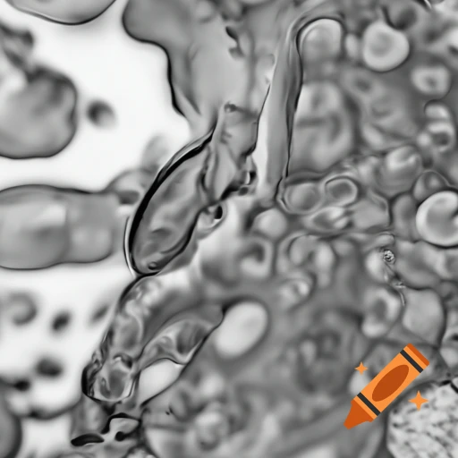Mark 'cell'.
I'll list each match as a JSON object with an SVG mask.
<instances>
[{
  "label": "cell",
  "instance_id": "6da1fadb",
  "mask_svg": "<svg viewBox=\"0 0 458 458\" xmlns=\"http://www.w3.org/2000/svg\"><path fill=\"white\" fill-rule=\"evenodd\" d=\"M236 9L228 0H127L122 13L128 37L165 54L172 106L194 138L226 107L260 114L251 41Z\"/></svg>",
  "mask_w": 458,
  "mask_h": 458
},
{
  "label": "cell",
  "instance_id": "7a4b0ae2",
  "mask_svg": "<svg viewBox=\"0 0 458 458\" xmlns=\"http://www.w3.org/2000/svg\"><path fill=\"white\" fill-rule=\"evenodd\" d=\"M160 167L143 160L100 190L26 183L0 190V269L105 262L123 250L132 216Z\"/></svg>",
  "mask_w": 458,
  "mask_h": 458
},
{
  "label": "cell",
  "instance_id": "3957f363",
  "mask_svg": "<svg viewBox=\"0 0 458 458\" xmlns=\"http://www.w3.org/2000/svg\"><path fill=\"white\" fill-rule=\"evenodd\" d=\"M209 142L210 131L174 155L137 207L123 250L138 276L183 267L226 217L227 207L216 206L208 193Z\"/></svg>",
  "mask_w": 458,
  "mask_h": 458
},
{
  "label": "cell",
  "instance_id": "277c9868",
  "mask_svg": "<svg viewBox=\"0 0 458 458\" xmlns=\"http://www.w3.org/2000/svg\"><path fill=\"white\" fill-rule=\"evenodd\" d=\"M35 38L0 21V157L50 158L72 142L79 92L66 74L34 57Z\"/></svg>",
  "mask_w": 458,
  "mask_h": 458
},
{
  "label": "cell",
  "instance_id": "5b68a950",
  "mask_svg": "<svg viewBox=\"0 0 458 458\" xmlns=\"http://www.w3.org/2000/svg\"><path fill=\"white\" fill-rule=\"evenodd\" d=\"M260 114L226 107L210 130L207 182L211 201L227 207L230 200L249 195L255 183L253 152Z\"/></svg>",
  "mask_w": 458,
  "mask_h": 458
},
{
  "label": "cell",
  "instance_id": "8992f818",
  "mask_svg": "<svg viewBox=\"0 0 458 458\" xmlns=\"http://www.w3.org/2000/svg\"><path fill=\"white\" fill-rule=\"evenodd\" d=\"M458 195L445 189L417 205L414 217L415 233L425 242L439 248L456 247Z\"/></svg>",
  "mask_w": 458,
  "mask_h": 458
},
{
  "label": "cell",
  "instance_id": "52a82bcc",
  "mask_svg": "<svg viewBox=\"0 0 458 458\" xmlns=\"http://www.w3.org/2000/svg\"><path fill=\"white\" fill-rule=\"evenodd\" d=\"M15 10L55 24L77 27L89 24L116 0H5Z\"/></svg>",
  "mask_w": 458,
  "mask_h": 458
},
{
  "label": "cell",
  "instance_id": "ba28073f",
  "mask_svg": "<svg viewBox=\"0 0 458 458\" xmlns=\"http://www.w3.org/2000/svg\"><path fill=\"white\" fill-rule=\"evenodd\" d=\"M32 387L30 378L0 375V458H13L24 440V420L33 418L30 410L16 407L15 398Z\"/></svg>",
  "mask_w": 458,
  "mask_h": 458
},
{
  "label": "cell",
  "instance_id": "9c48e42d",
  "mask_svg": "<svg viewBox=\"0 0 458 458\" xmlns=\"http://www.w3.org/2000/svg\"><path fill=\"white\" fill-rule=\"evenodd\" d=\"M287 229L285 215L275 206L258 202L241 211L239 234L256 236L273 242L284 236Z\"/></svg>",
  "mask_w": 458,
  "mask_h": 458
},
{
  "label": "cell",
  "instance_id": "30bf717a",
  "mask_svg": "<svg viewBox=\"0 0 458 458\" xmlns=\"http://www.w3.org/2000/svg\"><path fill=\"white\" fill-rule=\"evenodd\" d=\"M421 166L420 156L411 146L394 148L379 165V175L395 185L414 179Z\"/></svg>",
  "mask_w": 458,
  "mask_h": 458
},
{
  "label": "cell",
  "instance_id": "8fae6325",
  "mask_svg": "<svg viewBox=\"0 0 458 458\" xmlns=\"http://www.w3.org/2000/svg\"><path fill=\"white\" fill-rule=\"evenodd\" d=\"M324 198L323 188L311 182L288 187L284 194V201L289 209L304 214L315 212Z\"/></svg>",
  "mask_w": 458,
  "mask_h": 458
},
{
  "label": "cell",
  "instance_id": "7c38bea8",
  "mask_svg": "<svg viewBox=\"0 0 458 458\" xmlns=\"http://www.w3.org/2000/svg\"><path fill=\"white\" fill-rule=\"evenodd\" d=\"M0 308L1 313L3 312L9 322L16 327L30 324L38 313L37 301L26 293H14L8 295Z\"/></svg>",
  "mask_w": 458,
  "mask_h": 458
},
{
  "label": "cell",
  "instance_id": "4fadbf2b",
  "mask_svg": "<svg viewBox=\"0 0 458 458\" xmlns=\"http://www.w3.org/2000/svg\"><path fill=\"white\" fill-rule=\"evenodd\" d=\"M352 220L362 229L383 226L390 219V213L385 203L376 197H369L357 203Z\"/></svg>",
  "mask_w": 458,
  "mask_h": 458
},
{
  "label": "cell",
  "instance_id": "5bb4252c",
  "mask_svg": "<svg viewBox=\"0 0 458 458\" xmlns=\"http://www.w3.org/2000/svg\"><path fill=\"white\" fill-rule=\"evenodd\" d=\"M417 205V201L410 195H400L392 205L390 219L397 233L403 236H410L415 233L414 217Z\"/></svg>",
  "mask_w": 458,
  "mask_h": 458
},
{
  "label": "cell",
  "instance_id": "9a60e30c",
  "mask_svg": "<svg viewBox=\"0 0 458 458\" xmlns=\"http://www.w3.org/2000/svg\"><path fill=\"white\" fill-rule=\"evenodd\" d=\"M324 197L331 206L344 208L354 204L359 198V187L352 180L339 177L329 181L323 188Z\"/></svg>",
  "mask_w": 458,
  "mask_h": 458
},
{
  "label": "cell",
  "instance_id": "2e32d148",
  "mask_svg": "<svg viewBox=\"0 0 458 458\" xmlns=\"http://www.w3.org/2000/svg\"><path fill=\"white\" fill-rule=\"evenodd\" d=\"M444 179L435 172L428 171L420 174L414 182L412 197L416 201H421L432 194L445 190Z\"/></svg>",
  "mask_w": 458,
  "mask_h": 458
},
{
  "label": "cell",
  "instance_id": "e0dca14e",
  "mask_svg": "<svg viewBox=\"0 0 458 458\" xmlns=\"http://www.w3.org/2000/svg\"><path fill=\"white\" fill-rule=\"evenodd\" d=\"M366 141L373 148L381 149L388 145L390 139L386 132L382 131L381 128L375 124H366L363 130Z\"/></svg>",
  "mask_w": 458,
  "mask_h": 458
},
{
  "label": "cell",
  "instance_id": "ac0fdd59",
  "mask_svg": "<svg viewBox=\"0 0 458 458\" xmlns=\"http://www.w3.org/2000/svg\"><path fill=\"white\" fill-rule=\"evenodd\" d=\"M233 5L244 13L248 9L257 4L260 0H228Z\"/></svg>",
  "mask_w": 458,
  "mask_h": 458
},
{
  "label": "cell",
  "instance_id": "d6986e66",
  "mask_svg": "<svg viewBox=\"0 0 458 458\" xmlns=\"http://www.w3.org/2000/svg\"><path fill=\"white\" fill-rule=\"evenodd\" d=\"M0 316H1V308H0Z\"/></svg>",
  "mask_w": 458,
  "mask_h": 458
}]
</instances>
